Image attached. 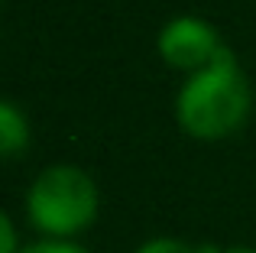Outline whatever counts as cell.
Here are the masks:
<instances>
[{
	"mask_svg": "<svg viewBox=\"0 0 256 253\" xmlns=\"http://www.w3.org/2000/svg\"><path fill=\"white\" fill-rule=\"evenodd\" d=\"M246 114H250V84L227 46L208 68L194 72L175 98L178 126L194 140L230 136L244 126Z\"/></svg>",
	"mask_w": 256,
	"mask_h": 253,
	"instance_id": "cell-1",
	"label": "cell"
},
{
	"mask_svg": "<svg viewBox=\"0 0 256 253\" xmlns=\"http://www.w3.org/2000/svg\"><path fill=\"white\" fill-rule=\"evenodd\" d=\"M26 214L42 234L72 237L98 214V188L91 176L75 166H49L26 195Z\"/></svg>",
	"mask_w": 256,
	"mask_h": 253,
	"instance_id": "cell-2",
	"label": "cell"
},
{
	"mask_svg": "<svg viewBox=\"0 0 256 253\" xmlns=\"http://www.w3.org/2000/svg\"><path fill=\"white\" fill-rule=\"evenodd\" d=\"M224 42L218 39L211 23L198 16H178L159 32V56L182 72H201L218 58Z\"/></svg>",
	"mask_w": 256,
	"mask_h": 253,
	"instance_id": "cell-3",
	"label": "cell"
},
{
	"mask_svg": "<svg viewBox=\"0 0 256 253\" xmlns=\"http://www.w3.org/2000/svg\"><path fill=\"white\" fill-rule=\"evenodd\" d=\"M30 146V120L10 101H0V156H16Z\"/></svg>",
	"mask_w": 256,
	"mask_h": 253,
	"instance_id": "cell-4",
	"label": "cell"
},
{
	"mask_svg": "<svg viewBox=\"0 0 256 253\" xmlns=\"http://www.w3.org/2000/svg\"><path fill=\"white\" fill-rule=\"evenodd\" d=\"M136 253H218L214 247H188L182 240H169V237H159V240L143 244Z\"/></svg>",
	"mask_w": 256,
	"mask_h": 253,
	"instance_id": "cell-5",
	"label": "cell"
},
{
	"mask_svg": "<svg viewBox=\"0 0 256 253\" xmlns=\"http://www.w3.org/2000/svg\"><path fill=\"white\" fill-rule=\"evenodd\" d=\"M20 253H88L75 244H65V240H42V244H32V247L20 250Z\"/></svg>",
	"mask_w": 256,
	"mask_h": 253,
	"instance_id": "cell-6",
	"label": "cell"
},
{
	"mask_svg": "<svg viewBox=\"0 0 256 253\" xmlns=\"http://www.w3.org/2000/svg\"><path fill=\"white\" fill-rule=\"evenodd\" d=\"M0 253H16V230L4 211H0Z\"/></svg>",
	"mask_w": 256,
	"mask_h": 253,
	"instance_id": "cell-7",
	"label": "cell"
},
{
	"mask_svg": "<svg viewBox=\"0 0 256 253\" xmlns=\"http://www.w3.org/2000/svg\"><path fill=\"white\" fill-rule=\"evenodd\" d=\"M227 253H256V250H246V247H234V250H227Z\"/></svg>",
	"mask_w": 256,
	"mask_h": 253,
	"instance_id": "cell-8",
	"label": "cell"
}]
</instances>
